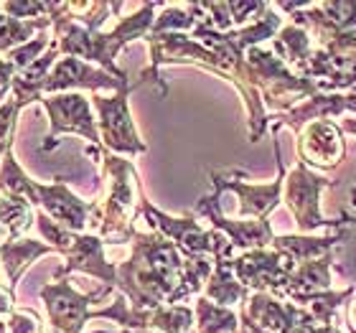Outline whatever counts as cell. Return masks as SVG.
<instances>
[{"mask_svg":"<svg viewBox=\"0 0 356 333\" xmlns=\"http://www.w3.org/2000/svg\"><path fill=\"white\" fill-rule=\"evenodd\" d=\"M184 254L158 232H135L133 254L118 265V290L138 311L176 305Z\"/></svg>","mask_w":356,"mask_h":333,"instance_id":"cell-1","label":"cell"},{"mask_svg":"<svg viewBox=\"0 0 356 333\" xmlns=\"http://www.w3.org/2000/svg\"><path fill=\"white\" fill-rule=\"evenodd\" d=\"M158 8H163V3H143L138 8V13L122 18L107 33H99V31H92L82 23H76L67 13L64 3H51V13L49 15H51L54 38L59 44L61 56H76L87 64H97L99 69L110 72L112 76L127 82V74L115 64V59H118L122 46H127L130 41H138V38H145L153 31Z\"/></svg>","mask_w":356,"mask_h":333,"instance_id":"cell-2","label":"cell"},{"mask_svg":"<svg viewBox=\"0 0 356 333\" xmlns=\"http://www.w3.org/2000/svg\"><path fill=\"white\" fill-rule=\"evenodd\" d=\"M87 156L95 158L102 165V173L110 184V191L104 201H95L89 224L95 227V234L104 239V245H125L133 242L135 219L140 214V199H143V184L140 176L135 170L133 161L122 156H115L102 145H89Z\"/></svg>","mask_w":356,"mask_h":333,"instance_id":"cell-3","label":"cell"},{"mask_svg":"<svg viewBox=\"0 0 356 333\" xmlns=\"http://www.w3.org/2000/svg\"><path fill=\"white\" fill-rule=\"evenodd\" d=\"M336 181L326 176H318L316 170H311L305 163L298 161L296 168L285 173V181H282V201L288 211L296 219L298 234H311L316 229H331L339 232L343 227H351L356 222L349 211H341L339 219H326L321 214V193L331 188Z\"/></svg>","mask_w":356,"mask_h":333,"instance_id":"cell-4","label":"cell"},{"mask_svg":"<svg viewBox=\"0 0 356 333\" xmlns=\"http://www.w3.org/2000/svg\"><path fill=\"white\" fill-rule=\"evenodd\" d=\"M247 64L252 72V84L262 95V102H265L270 117L285 115L318 92L308 79L290 72L273 51H267L262 46H254L247 51Z\"/></svg>","mask_w":356,"mask_h":333,"instance_id":"cell-5","label":"cell"},{"mask_svg":"<svg viewBox=\"0 0 356 333\" xmlns=\"http://www.w3.org/2000/svg\"><path fill=\"white\" fill-rule=\"evenodd\" d=\"M140 214L145 216V222L150 224V229L163 234L165 239H171L173 245L181 250L184 257H219V254H229L234 257V245L224 237L222 232L216 229H204L193 216H171L161 211V209L148 201V196L143 193L140 199Z\"/></svg>","mask_w":356,"mask_h":333,"instance_id":"cell-6","label":"cell"},{"mask_svg":"<svg viewBox=\"0 0 356 333\" xmlns=\"http://www.w3.org/2000/svg\"><path fill=\"white\" fill-rule=\"evenodd\" d=\"M275 163H277V178L267 184H250V173L245 168L232 170H211L209 181L211 188L219 193L232 191L239 199V219H267L270 211L277 209L282 201V181H285V163H282L280 140L275 138Z\"/></svg>","mask_w":356,"mask_h":333,"instance_id":"cell-7","label":"cell"},{"mask_svg":"<svg viewBox=\"0 0 356 333\" xmlns=\"http://www.w3.org/2000/svg\"><path fill=\"white\" fill-rule=\"evenodd\" d=\"M140 79L133 87L115 92L112 97L92 95V107L97 110V127H99V138H102V148L122 158L143 156L148 145L143 143L138 135V127L130 115V95L133 89L140 87Z\"/></svg>","mask_w":356,"mask_h":333,"instance_id":"cell-8","label":"cell"},{"mask_svg":"<svg viewBox=\"0 0 356 333\" xmlns=\"http://www.w3.org/2000/svg\"><path fill=\"white\" fill-rule=\"evenodd\" d=\"M46 115H49V135H46L41 150L49 153L59 145L61 135H79L89 145H102L99 127L92 115V99L82 92H61V95L41 97Z\"/></svg>","mask_w":356,"mask_h":333,"instance_id":"cell-9","label":"cell"},{"mask_svg":"<svg viewBox=\"0 0 356 333\" xmlns=\"http://www.w3.org/2000/svg\"><path fill=\"white\" fill-rule=\"evenodd\" d=\"M112 288H99L95 293H79L69 280H54L41 288V300L46 308V318L54 333H82L92 316V305L110 295Z\"/></svg>","mask_w":356,"mask_h":333,"instance_id":"cell-10","label":"cell"},{"mask_svg":"<svg viewBox=\"0 0 356 333\" xmlns=\"http://www.w3.org/2000/svg\"><path fill=\"white\" fill-rule=\"evenodd\" d=\"M234 275L250 293H273L280 295L285 285L296 273L298 262L290 257L288 252L280 250H252L242 252L234 257Z\"/></svg>","mask_w":356,"mask_h":333,"instance_id":"cell-11","label":"cell"},{"mask_svg":"<svg viewBox=\"0 0 356 333\" xmlns=\"http://www.w3.org/2000/svg\"><path fill=\"white\" fill-rule=\"evenodd\" d=\"M222 193L214 191L201 196L196 209H193V216H204L211 229L222 232L224 237L229 239L234 250L242 252H252V250H270L275 239V232L270 227V219H229V216L222 214Z\"/></svg>","mask_w":356,"mask_h":333,"instance_id":"cell-12","label":"cell"},{"mask_svg":"<svg viewBox=\"0 0 356 333\" xmlns=\"http://www.w3.org/2000/svg\"><path fill=\"white\" fill-rule=\"evenodd\" d=\"M343 158H346V140L341 125L331 120H318L298 130V161L308 168L331 170L341 165Z\"/></svg>","mask_w":356,"mask_h":333,"instance_id":"cell-13","label":"cell"},{"mask_svg":"<svg viewBox=\"0 0 356 333\" xmlns=\"http://www.w3.org/2000/svg\"><path fill=\"white\" fill-rule=\"evenodd\" d=\"M133 87L125 79L112 76L110 72H104L99 67H92L87 61L76 59V56H64L56 61V67L51 69V74L46 76L44 82V97L46 95H61V92H79V89H89V92H99V89H110V92H122V89Z\"/></svg>","mask_w":356,"mask_h":333,"instance_id":"cell-14","label":"cell"},{"mask_svg":"<svg viewBox=\"0 0 356 333\" xmlns=\"http://www.w3.org/2000/svg\"><path fill=\"white\" fill-rule=\"evenodd\" d=\"M67 259L54 273V280H64L69 273H84L89 277H97L104 288L118 290V265L104 257V239H99L92 232L74 234V242L61 254Z\"/></svg>","mask_w":356,"mask_h":333,"instance_id":"cell-15","label":"cell"},{"mask_svg":"<svg viewBox=\"0 0 356 333\" xmlns=\"http://www.w3.org/2000/svg\"><path fill=\"white\" fill-rule=\"evenodd\" d=\"M31 204L46 211L64 229L76 232V234L84 232V227L89 224V216H92V209H95V204L79 199L61 178H56L54 184L33 186V201Z\"/></svg>","mask_w":356,"mask_h":333,"instance_id":"cell-16","label":"cell"},{"mask_svg":"<svg viewBox=\"0 0 356 333\" xmlns=\"http://www.w3.org/2000/svg\"><path fill=\"white\" fill-rule=\"evenodd\" d=\"M334 262H336V252H328V254H323V257H318V259L298 262L296 273H293L290 282L285 285V290H282L277 298L305 308L313 298H318V295H323V293H328V290H334L331 288V282H334L331 267H334Z\"/></svg>","mask_w":356,"mask_h":333,"instance_id":"cell-17","label":"cell"},{"mask_svg":"<svg viewBox=\"0 0 356 333\" xmlns=\"http://www.w3.org/2000/svg\"><path fill=\"white\" fill-rule=\"evenodd\" d=\"M234 257L229 254H219L214 257V270H211V277L207 280V288L201 295L211 300V303L222 305V308H234V305H245L247 298H250V290L237 280L234 275Z\"/></svg>","mask_w":356,"mask_h":333,"instance_id":"cell-18","label":"cell"},{"mask_svg":"<svg viewBox=\"0 0 356 333\" xmlns=\"http://www.w3.org/2000/svg\"><path fill=\"white\" fill-rule=\"evenodd\" d=\"M351 232L349 227H343L339 232H331L326 237H313V234H275L273 250L288 252L296 262H308V259H318L328 252H334V247L349 242Z\"/></svg>","mask_w":356,"mask_h":333,"instance_id":"cell-19","label":"cell"},{"mask_svg":"<svg viewBox=\"0 0 356 333\" xmlns=\"http://www.w3.org/2000/svg\"><path fill=\"white\" fill-rule=\"evenodd\" d=\"M313 49H316V44H313L311 33L296 23H285L280 33L273 38V54L298 76H303L305 67L313 56Z\"/></svg>","mask_w":356,"mask_h":333,"instance_id":"cell-20","label":"cell"},{"mask_svg":"<svg viewBox=\"0 0 356 333\" xmlns=\"http://www.w3.org/2000/svg\"><path fill=\"white\" fill-rule=\"evenodd\" d=\"M44 254H56V250L51 245H46V242H38V239H29V237L3 242L0 245V265L6 270L8 288L15 293V285L21 280V275L26 273V267H31L38 257H44Z\"/></svg>","mask_w":356,"mask_h":333,"instance_id":"cell-21","label":"cell"},{"mask_svg":"<svg viewBox=\"0 0 356 333\" xmlns=\"http://www.w3.org/2000/svg\"><path fill=\"white\" fill-rule=\"evenodd\" d=\"M288 305L273 293H250L245 305H239V318H247L267 333H280L288 323Z\"/></svg>","mask_w":356,"mask_h":333,"instance_id":"cell-22","label":"cell"},{"mask_svg":"<svg viewBox=\"0 0 356 333\" xmlns=\"http://www.w3.org/2000/svg\"><path fill=\"white\" fill-rule=\"evenodd\" d=\"M33 224H36V206L31 201L0 193V245L21 239L23 232H29Z\"/></svg>","mask_w":356,"mask_h":333,"instance_id":"cell-23","label":"cell"},{"mask_svg":"<svg viewBox=\"0 0 356 333\" xmlns=\"http://www.w3.org/2000/svg\"><path fill=\"white\" fill-rule=\"evenodd\" d=\"M193 313H196L193 333H239V313L234 308H222L199 295Z\"/></svg>","mask_w":356,"mask_h":333,"instance_id":"cell-24","label":"cell"},{"mask_svg":"<svg viewBox=\"0 0 356 333\" xmlns=\"http://www.w3.org/2000/svg\"><path fill=\"white\" fill-rule=\"evenodd\" d=\"M51 15L44 18H33V21H18V18H6V23L0 26V51H13L18 46L33 41V33H44L51 29Z\"/></svg>","mask_w":356,"mask_h":333,"instance_id":"cell-25","label":"cell"},{"mask_svg":"<svg viewBox=\"0 0 356 333\" xmlns=\"http://www.w3.org/2000/svg\"><path fill=\"white\" fill-rule=\"evenodd\" d=\"M354 298V288H346V290H328L323 295L313 298L311 303L305 305L308 313H311L313 318L318 320V326H331L334 323V316L336 311L346 305Z\"/></svg>","mask_w":356,"mask_h":333,"instance_id":"cell-26","label":"cell"},{"mask_svg":"<svg viewBox=\"0 0 356 333\" xmlns=\"http://www.w3.org/2000/svg\"><path fill=\"white\" fill-rule=\"evenodd\" d=\"M51 41H54V36L49 38V33L44 31V33H38L33 41H29V44H23V46H18V49H13V51L8 54V61H10V64L18 69V74H21L23 69H29L33 61L44 56L46 49L51 46Z\"/></svg>","mask_w":356,"mask_h":333,"instance_id":"cell-27","label":"cell"},{"mask_svg":"<svg viewBox=\"0 0 356 333\" xmlns=\"http://www.w3.org/2000/svg\"><path fill=\"white\" fill-rule=\"evenodd\" d=\"M23 107L15 102L13 97L8 102L0 104V163L6 158L8 150H13V135H15V125H18V112Z\"/></svg>","mask_w":356,"mask_h":333,"instance_id":"cell-28","label":"cell"},{"mask_svg":"<svg viewBox=\"0 0 356 333\" xmlns=\"http://www.w3.org/2000/svg\"><path fill=\"white\" fill-rule=\"evenodd\" d=\"M267 6H270V3H245V0H234V3H229L232 21H234L237 29H245V26H250V21L254 23L265 13Z\"/></svg>","mask_w":356,"mask_h":333,"instance_id":"cell-29","label":"cell"},{"mask_svg":"<svg viewBox=\"0 0 356 333\" xmlns=\"http://www.w3.org/2000/svg\"><path fill=\"white\" fill-rule=\"evenodd\" d=\"M8 333H46L36 311H13L8 316Z\"/></svg>","mask_w":356,"mask_h":333,"instance_id":"cell-30","label":"cell"},{"mask_svg":"<svg viewBox=\"0 0 356 333\" xmlns=\"http://www.w3.org/2000/svg\"><path fill=\"white\" fill-rule=\"evenodd\" d=\"M15 76H18V69H15L8 59H0V102H3V97L13 89Z\"/></svg>","mask_w":356,"mask_h":333,"instance_id":"cell-31","label":"cell"},{"mask_svg":"<svg viewBox=\"0 0 356 333\" xmlns=\"http://www.w3.org/2000/svg\"><path fill=\"white\" fill-rule=\"evenodd\" d=\"M346 320H349V328L356 333V298L354 300H349V305H346Z\"/></svg>","mask_w":356,"mask_h":333,"instance_id":"cell-32","label":"cell"},{"mask_svg":"<svg viewBox=\"0 0 356 333\" xmlns=\"http://www.w3.org/2000/svg\"><path fill=\"white\" fill-rule=\"evenodd\" d=\"M316 333H341V328H336L334 323H331V326H318Z\"/></svg>","mask_w":356,"mask_h":333,"instance_id":"cell-33","label":"cell"},{"mask_svg":"<svg viewBox=\"0 0 356 333\" xmlns=\"http://www.w3.org/2000/svg\"><path fill=\"white\" fill-rule=\"evenodd\" d=\"M351 204H354V206H356V186H354V188H351Z\"/></svg>","mask_w":356,"mask_h":333,"instance_id":"cell-34","label":"cell"},{"mask_svg":"<svg viewBox=\"0 0 356 333\" xmlns=\"http://www.w3.org/2000/svg\"><path fill=\"white\" fill-rule=\"evenodd\" d=\"M0 333H8V326L3 323V320H0Z\"/></svg>","mask_w":356,"mask_h":333,"instance_id":"cell-35","label":"cell"}]
</instances>
